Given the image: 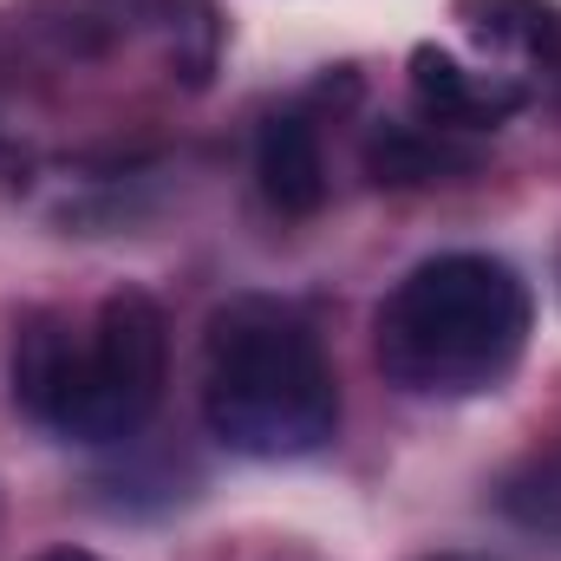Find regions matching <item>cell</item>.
<instances>
[{
  "label": "cell",
  "instance_id": "cell-4",
  "mask_svg": "<svg viewBox=\"0 0 561 561\" xmlns=\"http://www.w3.org/2000/svg\"><path fill=\"white\" fill-rule=\"evenodd\" d=\"M79 373H85V346L72 340V327L59 313H26L20 340H13V399H20V412L66 431L72 399H79Z\"/></svg>",
  "mask_w": 561,
  "mask_h": 561
},
{
  "label": "cell",
  "instance_id": "cell-3",
  "mask_svg": "<svg viewBox=\"0 0 561 561\" xmlns=\"http://www.w3.org/2000/svg\"><path fill=\"white\" fill-rule=\"evenodd\" d=\"M163 373H170V327L163 307L144 287H118L99 307V327L85 340V373H79V399L59 437L79 444H125L138 437L144 419L163 399Z\"/></svg>",
  "mask_w": 561,
  "mask_h": 561
},
{
  "label": "cell",
  "instance_id": "cell-1",
  "mask_svg": "<svg viewBox=\"0 0 561 561\" xmlns=\"http://www.w3.org/2000/svg\"><path fill=\"white\" fill-rule=\"evenodd\" d=\"M203 424L216 444L287 463L340 431V379L300 307L242 294L203 333Z\"/></svg>",
  "mask_w": 561,
  "mask_h": 561
},
{
  "label": "cell",
  "instance_id": "cell-9",
  "mask_svg": "<svg viewBox=\"0 0 561 561\" xmlns=\"http://www.w3.org/2000/svg\"><path fill=\"white\" fill-rule=\"evenodd\" d=\"M496 503H503L510 523H523L536 536H561V444L556 450H536L523 470H510Z\"/></svg>",
  "mask_w": 561,
  "mask_h": 561
},
{
  "label": "cell",
  "instance_id": "cell-2",
  "mask_svg": "<svg viewBox=\"0 0 561 561\" xmlns=\"http://www.w3.org/2000/svg\"><path fill=\"white\" fill-rule=\"evenodd\" d=\"M529 346V287L496 255H431L379 300L373 353L399 392H496Z\"/></svg>",
  "mask_w": 561,
  "mask_h": 561
},
{
  "label": "cell",
  "instance_id": "cell-7",
  "mask_svg": "<svg viewBox=\"0 0 561 561\" xmlns=\"http://www.w3.org/2000/svg\"><path fill=\"white\" fill-rule=\"evenodd\" d=\"M463 163L470 157L457 144H444L437 131H419V125H379L366 144V176L386 190H412V183H431V176L463 170Z\"/></svg>",
  "mask_w": 561,
  "mask_h": 561
},
{
  "label": "cell",
  "instance_id": "cell-6",
  "mask_svg": "<svg viewBox=\"0 0 561 561\" xmlns=\"http://www.w3.org/2000/svg\"><path fill=\"white\" fill-rule=\"evenodd\" d=\"M412 92L424 99V112L450 118V125H496L523 105V85H496L470 66H457L444 46H412Z\"/></svg>",
  "mask_w": 561,
  "mask_h": 561
},
{
  "label": "cell",
  "instance_id": "cell-5",
  "mask_svg": "<svg viewBox=\"0 0 561 561\" xmlns=\"http://www.w3.org/2000/svg\"><path fill=\"white\" fill-rule=\"evenodd\" d=\"M255 176H262V196L280 216H313L327 203V157H320L313 125L294 118V112L268 118L262 144H255Z\"/></svg>",
  "mask_w": 561,
  "mask_h": 561
},
{
  "label": "cell",
  "instance_id": "cell-8",
  "mask_svg": "<svg viewBox=\"0 0 561 561\" xmlns=\"http://www.w3.org/2000/svg\"><path fill=\"white\" fill-rule=\"evenodd\" d=\"M457 20L483 46H516L529 59H549L561 46V13L556 0H457Z\"/></svg>",
  "mask_w": 561,
  "mask_h": 561
},
{
  "label": "cell",
  "instance_id": "cell-10",
  "mask_svg": "<svg viewBox=\"0 0 561 561\" xmlns=\"http://www.w3.org/2000/svg\"><path fill=\"white\" fill-rule=\"evenodd\" d=\"M157 7H163V0H59V7L46 13V26H53L66 46L99 53V46H118L125 33H138Z\"/></svg>",
  "mask_w": 561,
  "mask_h": 561
},
{
  "label": "cell",
  "instance_id": "cell-11",
  "mask_svg": "<svg viewBox=\"0 0 561 561\" xmlns=\"http://www.w3.org/2000/svg\"><path fill=\"white\" fill-rule=\"evenodd\" d=\"M33 561H99V556H85V549H46V556H33Z\"/></svg>",
  "mask_w": 561,
  "mask_h": 561
}]
</instances>
